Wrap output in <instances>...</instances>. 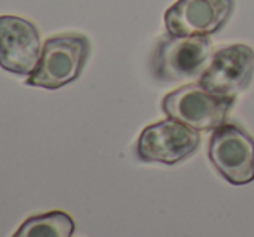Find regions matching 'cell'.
<instances>
[{
  "label": "cell",
  "mask_w": 254,
  "mask_h": 237,
  "mask_svg": "<svg viewBox=\"0 0 254 237\" xmlns=\"http://www.w3.org/2000/svg\"><path fill=\"white\" fill-rule=\"evenodd\" d=\"M42 56L38 28L19 16H0V68L30 77Z\"/></svg>",
  "instance_id": "obj_8"
},
{
  "label": "cell",
  "mask_w": 254,
  "mask_h": 237,
  "mask_svg": "<svg viewBox=\"0 0 254 237\" xmlns=\"http://www.w3.org/2000/svg\"><path fill=\"white\" fill-rule=\"evenodd\" d=\"M207 156L216 171L232 185L254 180V139L237 123L225 121L214 128Z\"/></svg>",
  "instance_id": "obj_4"
},
{
  "label": "cell",
  "mask_w": 254,
  "mask_h": 237,
  "mask_svg": "<svg viewBox=\"0 0 254 237\" xmlns=\"http://www.w3.org/2000/svg\"><path fill=\"white\" fill-rule=\"evenodd\" d=\"M207 37H173L157 40L151 56V73L161 83H173L185 78L201 77L211 59Z\"/></svg>",
  "instance_id": "obj_2"
},
{
  "label": "cell",
  "mask_w": 254,
  "mask_h": 237,
  "mask_svg": "<svg viewBox=\"0 0 254 237\" xmlns=\"http://www.w3.org/2000/svg\"><path fill=\"white\" fill-rule=\"evenodd\" d=\"M74 220L66 211H47L31 215L17 227L12 237H73Z\"/></svg>",
  "instance_id": "obj_9"
},
{
  "label": "cell",
  "mask_w": 254,
  "mask_h": 237,
  "mask_svg": "<svg viewBox=\"0 0 254 237\" xmlns=\"http://www.w3.org/2000/svg\"><path fill=\"white\" fill-rule=\"evenodd\" d=\"M254 78V49L234 44L213 52L197 83L204 90L223 99H237Z\"/></svg>",
  "instance_id": "obj_5"
},
{
  "label": "cell",
  "mask_w": 254,
  "mask_h": 237,
  "mask_svg": "<svg viewBox=\"0 0 254 237\" xmlns=\"http://www.w3.org/2000/svg\"><path fill=\"white\" fill-rule=\"evenodd\" d=\"M90 50V40L81 33H61L49 37L42 47L37 68L26 78V85L57 90L64 85L73 83L83 73Z\"/></svg>",
  "instance_id": "obj_1"
},
{
  "label": "cell",
  "mask_w": 254,
  "mask_h": 237,
  "mask_svg": "<svg viewBox=\"0 0 254 237\" xmlns=\"http://www.w3.org/2000/svg\"><path fill=\"white\" fill-rule=\"evenodd\" d=\"M235 0H177L164 12V28L173 37H211L223 30Z\"/></svg>",
  "instance_id": "obj_7"
},
{
  "label": "cell",
  "mask_w": 254,
  "mask_h": 237,
  "mask_svg": "<svg viewBox=\"0 0 254 237\" xmlns=\"http://www.w3.org/2000/svg\"><path fill=\"white\" fill-rule=\"evenodd\" d=\"M235 99H223L204 90L199 83L184 85L164 95L161 107L171 120L197 132H213L227 121Z\"/></svg>",
  "instance_id": "obj_3"
},
{
  "label": "cell",
  "mask_w": 254,
  "mask_h": 237,
  "mask_svg": "<svg viewBox=\"0 0 254 237\" xmlns=\"http://www.w3.org/2000/svg\"><path fill=\"white\" fill-rule=\"evenodd\" d=\"M199 146L201 135L197 130L168 118L142 130L135 146V154L144 163L177 164L189 159Z\"/></svg>",
  "instance_id": "obj_6"
}]
</instances>
